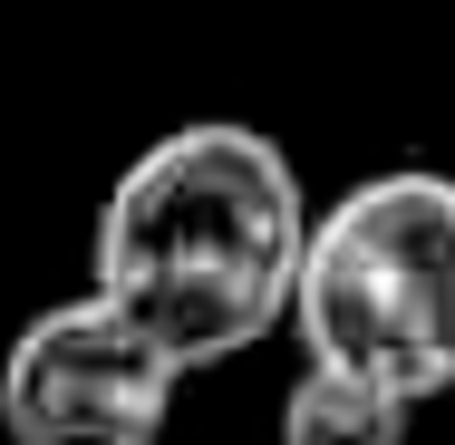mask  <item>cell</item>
Here are the masks:
<instances>
[{
  "label": "cell",
  "instance_id": "2",
  "mask_svg": "<svg viewBox=\"0 0 455 445\" xmlns=\"http://www.w3.org/2000/svg\"><path fill=\"white\" fill-rule=\"evenodd\" d=\"M300 358L427 407L455 387V175L387 165L310 213L291 271Z\"/></svg>",
  "mask_w": 455,
  "mask_h": 445
},
{
  "label": "cell",
  "instance_id": "4",
  "mask_svg": "<svg viewBox=\"0 0 455 445\" xmlns=\"http://www.w3.org/2000/svg\"><path fill=\"white\" fill-rule=\"evenodd\" d=\"M407 397H387V387H368L349 368H320V358H300V377H291V397H281V436L272 445H407Z\"/></svg>",
  "mask_w": 455,
  "mask_h": 445
},
{
  "label": "cell",
  "instance_id": "3",
  "mask_svg": "<svg viewBox=\"0 0 455 445\" xmlns=\"http://www.w3.org/2000/svg\"><path fill=\"white\" fill-rule=\"evenodd\" d=\"M184 368L97 290L49 300L0 349V436L10 445H156Z\"/></svg>",
  "mask_w": 455,
  "mask_h": 445
},
{
  "label": "cell",
  "instance_id": "1",
  "mask_svg": "<svg viewBox=\"0 0 455 445\" xmlns=\"http://www.w3.org/2000/svg\"><path fill=\"white\" fill-rule=\"evenodd\" d=\"M300 233H310V194L291 146L243 116H194L107 184L88 290L194 377L291 320Z\"/></svg>",
  "mask_w": 455,
  "mask_h": 445
}]
</instances>
